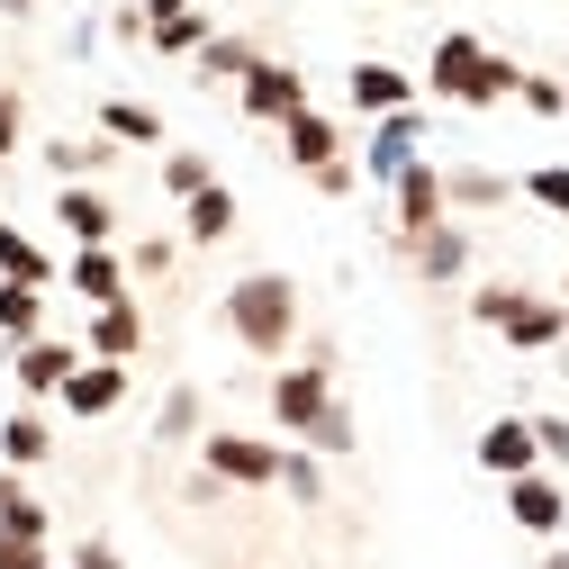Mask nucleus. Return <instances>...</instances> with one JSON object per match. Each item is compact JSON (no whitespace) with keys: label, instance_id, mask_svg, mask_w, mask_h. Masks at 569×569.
<instances>
[{"label":"nucleus","instance_id":"obj_12","mask_svg":"<svg viewBox=\"0 0 569 569\" xmlns=\"http://www.w3.org/2000/svg\"><path fill=\"white\" fill-rule=\"evenodd\" d=\"M127 398V362H82L73 380H63V407H73V416H109Z\"/></svg>","mask_w":569,"mask_h":569},{"label":"nucleus","instance_id":"obj_10","mask_svg":"<svg viewBox=\"0 0 569 569\" xmlns=\"http://www.w3.org/2000/svg\"><path fill=\"white\" fill-rule=\"evenodd\" d=\"M507 516H516L525 533H560V525H569V497H560L542 470H525V479H507Z\"/></svg>","mask_w":569,"mask_h":569},{"label":"nucleus","instance_id":"obj_11","mask_svg":"<svg viewBox=\"0 0 569 569\" xmlns=\"http://www.w3.org/2000/svg\"><path fill=\"white\" fill-rule=\"evenodd\" d=\"M352 109L398 118V109H416V82L398 73V63H352Z\"/></svg>","mask_w":569,"mask_h":569},{"label":"nucleus","instance_id":"obj_1","mask_svg":"<svg viewBox=\"0 0 569 569\" xmlns=\"http://www.w3.org/2000/svg\"><path fill=\"white\" fill-rule=\"evenodd\" d=\"M435 91L452 100V109H497V100H507V91H525V73H516V63L507 54H488L479 37H443L435 46Z\"/></svg>","mask_w":569,"mask_h":569},{"label":"nucleus","instance_id":"obj_14","mask_svg":"<svg viewBox=\"0 0 569 569\" xmlns=\"http://www.w3.org/2000/svg\"><path fill=\"white\" fill-rule=\"evenodd\" d=\"M416 136H425V118H416V109L380 118V136H371V172H380V181H398V172L416 163Z\"/></svg>","mask_w":569,"mask_h":569},{"label":"nucleus","instance_id":"obj_3","mask_svg":"<svg viewBox=\"0 0 569 569\" xmlns=\"http://www.w3.org/2000/svg\"><path fill=\"white\" fill-rule=\"evenodd\" d=\"M470 317H479V326H497L516 352H551V343L569 335V308H551V299H533V290H479V299H470Z\"/></svg>","mask_w":569,"mask_h":569},{"label":"nucleus","instance_id":"obj_21","mask_svg":"<svg viewBox=\"0 0 569 569\" xmlns=\"http://www.w3.org/2000/svg\"><path fill=\"white\" fill-rule=\"evenodd\" d=\"M0 533H28V542H46V507L19 488V470H0Z\"/></svg>","mask_w":569,"mask_h":569},{"label":"nucleus","instance_id":"obj_24","mask_svg":"<svg viewBox=\"0 0 569 569\" xmlns=\"http://www.w3.org/2000/svg\"><path fill=\"white\" fill-rule=\"evenodd\" d=\"M100 127H109V136H127V146H163V118H154V109H136V100H109V109H100Z\"/></svg>","mask_w":569,"mask_h":569},{"label":"nucleus","instance_id":"obj_4","mask_svg":"<svg viewBox=\"0 0 569 569\" xmlns=\"http://www.w3.org/2000/svg\"><path fill=\"white\" fill-rule=\"evenodd\" d=\"M199 461H208V479H227V488H271L280 479V452L262 435H208Z\"/></svg>","mask_w":569,"mask_h":569},{"label":"nucleus","instance_id":"obj_19","mask_svg":"<svg viewBox=\"0 0 569 569\" xmlns=\"http://www.w3.org/2000/svg\"><path fill=\"white\" fill-rule=\"evenodd\" d=\"M461 262H470V236H461V227L416 236V271H425V280H461Z\"/></svg>","mask_w":569,"mask_h":569},{"label":"nucleus","instance_id":"obj_35","mask_svg":"<svg viewBox=\"0 0 569 569\" xmlns=\"http://www.w3.org/2000/svg\"><path fill=\"white\" fill-rule=\"evenodd\" d=\"M19 154V91H0V163Z\"/></svg>","mask_w":569,"mask_h":569},{"label":"nucleus","instance_id":"obj_29","mask_svg":"<svg viewBox=\"0 0 569 569\" xmlns=\"http://www.w3.org/2000/svg\"><path fill=\"white\" fill-rule=\"evenodd\" d=\"M443 190H452L461 208H488V199H507V181H497V172H452Z\"/></svg>","mask_w":569,"mask_h":569},{"label":"nucleus","instance_id":"obj_30","mask_svg":"<svg viewBox=\"0 0 569 569\" xmlns=\"http://www.w3.org/2000/svg\"><path fill=\"white\" fill-rule=\"evenodd\" d=\"M525 109H533V118H569V91L542 82V73H525Z\"/></svg>","mask_w":569,"mask_h":569},{"label":"nucleus","instance_id":"obj_32","mask_svg":"<svg viewBox=\"0 0 569 569\" xmlns=\"http://www.w3.org/2000/svg\"><path fill=\"white\" fill-rule=\"evenodd\" d=\"M0 569H46V542H28V533H0Z\"/></svg>","mask_w":569,"mask_h":569},{"label":"nucleus","instance_id":"obj_13","mask_svg":"<svg viewBox=\"0 0 569 569\" xmlns=\"http://www.w3.org/2000/svg\"><path fill=\"white\" fill-rule=\"evenodd\" d=\"M73 290H82L91 308H118V299H127V262H118L109 244H82V253H73Z\"/></svg>","mask_w":569,"mask_h":569},{"label":"nucleus","instance_id":"obj_36","mask_svg":"<svg viewBox=\"0 0 569 569\" xmlns=\"http://www.w3.org/2000/svg\"><path fill=\"white\" fill-rule=\"evenodd\" d=\"M73 569H118V551H109V542H82V551H73Z\"/></svg>","mask_w":569,"mask_h":569},{"label":"nucleus","instance_id":"obj_38","mask_svg":"<svg viewBox=\"0 0 569 569\" xmlns=\"http://www.w3.org/2000/svg\"><path fill=\"white\" fill-rule=\"evenodd\" d=\"M542 569H569V551H551V560H542Z\"/></svg>","mask_w":569,"mask_h":569},{"label":"nucleus","instance_id":"obj_15","mask_svg":"<svg viewBox=\"0 0 569 569\" xmlns=\"http://www.w3.org/2000/svg\"><path fill=\"white\" fill-rule=\"evenodd\" d=\"M136 343H146V317H136L127 299L118 308H91V352H100V362H127Z\"/></svg>","mask_w":569,"mask_h":569},{"label":"nucleus","instance_id":"obj_2","mask_svg":"<svg viewBox=\"0 0 569 569\" xmlns=\"http://www.w3.org/2000/svg\"><path fill=\"white\" fill-rule=\"evenodd\" d=\"M227 326H236L244 352H280V343L299 335V290H290L280 271H253V280L227 290Z\"/></svg>","mask_w":569,"mask_h":569},{"label":"nucleus","instance_id":"obj_27","mask_svg":"<svg viewBox=\"0 0 569 569\" xmlns=\"http://www.w3.org/2000/svg\"><path fill=\"white\" fill-rule=\"evenodd\" d=\"M163 190H172V199L190 208V199L208 190V154H172V163H163Z\"/></svg>","mask_w":569,"mask_h":569},{"label":"nucleus","instance_id":"obj_31","mask_svg":"<svg viewBox=\"0 0 569 569\" xmlns=\"http://www.w3.org/2000/svg\"><path fill=\"white\" fill-rule=\"evenodd\" d=\"M533 443H542V461L569 470V416H533Z\"/></svg>","mask_w":569,"mask_h":569},{"label":"nucleus","instance_id":"obj_9","mask_svg":"<svg viewBox=\"0 0 569 569\" xmlns=\"http://www.w3.org/2000/svg\"><path fill=\"white\" fill-rule=\"evenodd\" d=\"M73 371H82L73 343H54V335L19 343V389H28V398H63V380H73Z\"/></svg>","mask_w":569,"mask_h":569},{"label":"nucleus","instance_id":"obj_34","mask_svg":"<svg viewBox=\"0 0 569 569\" xmlns=\"http://www.w3.org/2000/svg\"><path fill=\"white\" fill-rule=\"evenodd\" d=\"M190 425H199V398H190V389L163 398V435H190Z\"/></svg>","mask_w":569,"mask_h":569},{"label":"nucleus","instance_id":"obj_20","mask_svg":"<svg viewBox=\"0 0 569 569\" xmlns=\"http://www.w3.org/2000/svg\"><path fill=\"white\" fill-rule=\"evenodd\" d=\"M54 218H63V227H73L82 244H109V227H118L100 190H63V199H54Z\"/></svg>","mask_w":569,"mask_h":569},{"label":"nucleus","instance_id":"obj_25","mask_svg":"<svg viewBox=\"0 0 569 569\" xmlns=\"http://www.w3.org/2000/svg\"><path fill=\"white\" fill-rule=\"evenodd\" d=\"M37 326H46L37 290H19V280H0V335H19V343H37Z\"/></svg>","mask_w":569,"mask_h":569},{"label":"nucleus","instance_id":"obj_26","mask_svg":"<svg viewBox=\"0 0 569 569\" xmlns=\"http://www.w3.org/2000/svg\"><path fill=\"white\" fill-rule=\"evenodd\" d=\"M146 46H154V54H199V46H208V19H199V10H181V19L146 28Z\"/></svg>","mask_w":569,"mask_h":569},{"label":"nucleus","instance_id":"obj_17","mask_svg":"<svg viewBox=\"0 0 569 569\" xmlns=\"http://www.w3.org/2000/svg\"><path fill=\"white\" fill-rule=\"evenodd\" d=\"M181 227H190V244H227V236H236V190L208 181V190L190 199V218H181Z\"/></svg>","mask_w":569,"mask_h":569},{"label":"nucleus","instance_id":"obj_23","mask_svg":"<svg viewBox=\"0 0 569 569\" xmlns=\"http://www.w3.org/2000/svg\"><path fill=\"white\" fill-rule=\"evenodd\" d=\"M253 63H262V54H253L244 37H208V46H199V73H218V82H244Z\"/></svg>","mask_w":569,"mask_h":569},{"label":"nucleus","instance_id":"obj_5","mask_svg":"<svg viewBox=\"0 0 569 569\" xmlns=\"http://www.w3.org/2000/svg\"><path fill=\"white\" fill-rule=\"evenodd\" d=\"M271 416L290 425V435H308V443H317V425L335 416V389H326V362H308V371H280V380H271Z\"/></svg>","mask_w":569,"mask_h":569},{"label":"nucleus","instance_id":"obj_33","mask_svg":"<svg viewBox=\"0 0 569 569\" xmlns=\"http://www.w3.org/2000/svg\"><path fill=\"white\" fill-rule=\"evenodd\" d=\"M280 479H290L299 497H326V479H317V461H308V452H280Z\"/></svg>","mask_w":569,"mask_h":569},{"label":"nucleus","instance_id":"obj_8","mask_svg":"<svg viewBox=\"0 0 569 569\" xmlns=\"http://www.w3.org/2000/svg\"><path fill=\"white\" fill-rule=\"evenodd\" d=\"M479 470H497V479H525V470H542V443H533V416H497L488 435H479Z\"/></svg>","mask_w":569,"mask_h":569},{"label":"nucleus","instance_id":"obj_37","mask_svg":"<svg viewBox=\"0 0 569 569\" xmlns=\"http://www.w3.org/2000/svg\"><path fill=\"white\" fill-rule=\"evenodd\" d=\"M190 0H146V28H163V19H181Z\"/></svg>","mask_w":569,"mask_h":569},{"label":"nucleus","instance_id":"obj_16","mask_svg":"<svg viewBox=\"0 0 569 569\" xmlns=\"http://www.w3.org/2000/svg\"><path fill=\"white\" fill-rule=\"evenodd\" d=\"M280 136H290V163H299V172H326V163H335V118L299 109L290 127H280Z\"/></svg>","mask_w":569,"mask_h":569},{"label":"nucleus","instance_id":"obj_18","mask_svg":"<svg viewBox=\"0 0 569 569\" xmlns=\"http://www.w3.org/2000/svg\"><path fill=\"white\" fill-rule=\"evenodd\" d=\"M0 280H19V290H46V280H54V262L37 253V236L0 227Z\"/></svg>","mask_w":569,"mask_h":569},{"label":"nucleus","instance_id":"obj_6","mask_svg":"<svg viewBox=\"0 0 569 569\" xmlns=\"http://www.w3.org/2000/svg\"><path fill=\"white\" fill-rule=\"evenodd\" d=\"M236 91H244V118H262V127H290V118L308 109V82L290 73V63H253Z\"/></svg>","mask_w":569,"mask_h":569},{"label":"nucleus","instance_id":"obj_7","mask_svg":"<svg viewBox=\"0 0 569 569\" xmlns=\"http://www.w3.org/2000/svg\"><path fill=\"white\" fill-rule=\"evenodd\" d=\"M443 199H452V190H443L435 163H407V172H398V236H407V244L435 236V227H443Z\"/></svg>","mask_w":569,"mask_h":569},{"label":"nucleus","instance_id":"obj_22","mask_svg":"<svg viewBox=\"0 0 569 569\" xmlns=\"http://www.w3.org/2000/svg\"><path fill=\"white\" fill-rule=\"evenodd\" d=\"M0 452H10V470H37V461L54 452V435H46V416H10V425H0Z\"/></svg>","mask_w":569,"mask_h":569},{"label":"nucleus","instance_id":"obj_28","mask_svg":"<svg viewBox=\"0 0 569 569\" xmlns=\"http://www.w3.org/2000/svg\"><path fill=\"white\" fill-rule=\"evenodd\" d=\"M525 190L551 208V218H569V163H542V172H525Z\"/></svg>","mask_w":569,"mask_h":569}]
</instances>
